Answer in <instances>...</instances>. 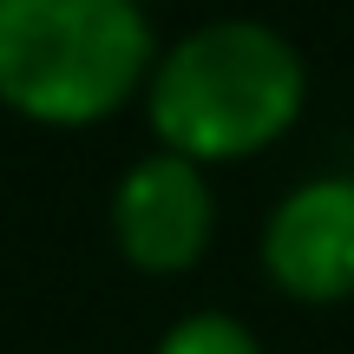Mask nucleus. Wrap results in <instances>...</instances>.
Segmentation results:
<instances>
[{
  "label": "nucleus",
  "mask_w": 354,
  "mask_h": 354,
  "mask_svg": "<svg viewBox=\"0 0 354 354\" xmlns=\"http://www.w3.org/2000/svg\"><path fill=\"white\" fill-rule=\"evenodd\" d=\"M216 236V190L197 158L145 151L112 190V243L138 276H184Z\"/></svg>",
  "instance_id": "obj_3"
},
{
  "label": "nucleus",
  "mask_w": 354,
  "mask_h": 354,
  "mask_svg": "<svg viewBox=\"0 0 354 354\" xmlns=\"http://www.w3.org/2000/svg\"><path fill=\"white\" fill-rule=\"evenodd\" d=\"M138 99L158 145L210 171L295 131L308 105V66L263 20H210L190 26L177 46H158Z\"/></svg>",
  "instance_id": "obj_1"
},
{
  "label": "nucleus",
  "mask_w": 354,
  "mask_h": 354,
  "mask_svg": "<svg viewBox=\"0 0 354 354\" xmlns=\"http://www.w3.org/2000/svg\"><path fill=\"white\" fill-rule=\"evenodd\" d=\"M158 59L138 0H0V105L46 131L125 112Z\"/></svg>",
  "instance_id": "obj_2"
},
{
  "label": "nucleus",
  "mask_w": 354,
  "mask_h": 354,
  "mask_svg": "<svg viewBox=\"0 0 354 354\" xmlns=\"http://www.w3.org/2000/svg\"><path fill=\"white\" fill-rule=\"evenodd\" d=\"M138 7H145V13H151V0H138Z\"/></svg>",
  "instance_id": "obj_6"
},
{
  "label": "nucleus",
  "mask_w": 354,
  "mask_h": 354,
  "mask_svg": "<svg viewBox=\"0 0 354 354\" xmlns=\"http://www.w3.org/2000/svg\"><path fill=\"white\" fill-rule=\"evenodd\" d=\"M263 276L289 302H348L354 295V177H308L263 223Z\"/></svg>",
  "instance_id": "obj_4"
},
{
  "label": "nucleus",
  "mask_w": 354,
  "mask_h": 354,
  "mask_svg": "<svg viewBox=\"0 0 354 354\" xmlns=\"http://www.w3.org/2000/svg\"><path fill=\"white\" fill-rule=\"evenodd\" d=\"M151 354H263V342H256L236 315H223V308H197V315H184Z\"/></svg>",
  "instance_id": "obj_5"
}]
</instances>
